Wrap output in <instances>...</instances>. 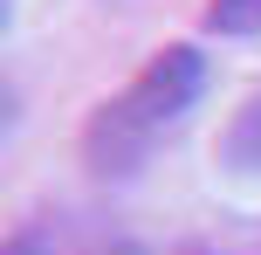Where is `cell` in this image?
I'll return each instance as SVG.
<instances>
[{
    "label": "cell",
    "instance_id": "2",
    "mask_svg": "<svg viewBox=\"0 0 261 255\" xmlns=\"http://www.w3.org/2000/svg\"><path fill=\"white\" fill-rule=\"evenodd\" d=\"M220 35H254L261 28V0H213V14H206Z\"/></svg>",
    "mask_w": 261,
    "mask_h": 255
},
{
    "label": "cell",
    "instance_id": "1",
    "mask_svg": "<svg viewBox=\"0 0 261 255\" xmlns=\"http://www.w3.org/2000/svg\"><path fill=\"white\" fill-rule=\"evenodd\" d=\"M193 90H199V55L193 49L151 55V62L130 76V90L117 97V104H103V118L90 124V159L103 166V173L124 166V159H138V152L193 104Z\"/></svg>",
    "mask_w": 261,
    "mask_h": 255
}]
</instances>
